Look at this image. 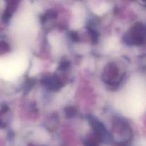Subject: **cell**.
Listing matches in <instances>:
<instances>
[{
	"instance_id": "obj_1",
	"label": "cell",
	"mask_w": 146,
	"mask_h": 146,
	"mask_svg": "<svg viewBox=\"0 0 146 146\" xmlns=\"http://www.w3.org/2000/svg\"><path fill=\"white\" fill-rule=\"evenodd\" d=\"M48 86L51 90H58L61 88V83L57 77H51V81L48 84Z\"/></svg>"
},
{
	"instance_id": "obj_2",
	"label": "cell",
	"mask_w": 146,
	"mask_h": 146,
	"mask_svg": "<svg viewBox=\"0 0 146 146\" xmlns=\"http://www.w3.org/2000/svg\"><path fill=\"white\" fill-rule=\"evenodd\" d=\"M66 114L68 117L71 118V117H74L76 113V111L73 107H69V108H66L65 110Z\"/></svg>"
},
{
	"instance_id": "obj_3",
	"label": "cell",
	"mask_w": 146,
	"mask_h": 146,
	"mask_svg": "<svg viewBox=\"0 0 146 146\" xmlns=\"http://www.w3.org/2000/svg\"><path fill=\"white\" fill-rule=\"evenodd\" d=\"M34 84H35V81L34 80L31 79L27 81V84H26L25 87H24V91H25V93L29 92L31 90V88L34 86Z\"/></svg>"
},
{
	"instance_id": "obj_4",
	"label": "cell",
	"mask_w": 146,
	"mask_h": 146,
	"mask_svg": "<svg viewBox=\"0 0 146 146\" xmlns=\"http://www.w3.org/2000/svg\"><path fill=\"white\" fill-rule=\"evenodd\" d=\"M68 67H69V63L68 61H64V62H61V64H60L59 69L64 71V70L67 69Z\"/></svg>"
},
{
	"instance_id": "obj_5",
	"label": "cell",
	"mask_w": 146,
	"mask_h": 146,
	"mask_svg": "<svg viewBox=\"0 0 146 146\" xmlns=\"http://www.w3.org/2000/svg\"><path fill=\"white\" fill-rule=\"evenodd\" d=\"M91 33V36H92V40L94 42H96L97 40H98V34H97L96 31H95L94 30H90Z\"/></svg>"
},
{
	"instance_id": "obj_6",
	"label": "cell",
	"mask_w": 146,
	"mask_h": 146,
	"mask_svg": "<svg viewBox=\"0 0 146 146\" xmlns=\"http://www.w3.org/2000/svg\"><path fill=\"white\" fill-rule=\"evenodd\" d=\"M56 16H57V14L55 12V11H49V12L47 13L46 17H48V18L50 19H54V18H56Z\"/></svg>"
},
{
	"instance_id": "obj_7",
	"label": "cell",
	"mask_w": 146,
	"mask_h": 146,
	"mask_svg": "<svg viewBox=\"0 0 146 146\" xmlns=\"http://www.w3.org/2000/svg\"><path fill=\"white\" fill-rule=\"evenodd\" d=\"M71 38H72V39L74 41H77V39H78V36H77V34L76 33H71Z\"/></svg>"
}]
</instances>
